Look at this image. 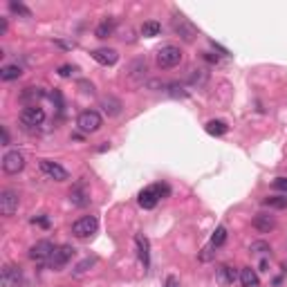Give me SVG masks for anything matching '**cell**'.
<instances>
[{"instance_id": "32", "label": "cell", "mask_w": 287, "mask_h": 287, "mask_svg": "<svg viewBox=\"0 0 287 287\" xmlns=\"http://www.w3.org/2000/svg\"><path fill=\"white\" fill-rule=\"evenodd\" d=\"M251 251H256V254H272V247L263 243V240H258V243H251Z\"/></svg>"}, {"instance_id": "26", "label": "cell", "mask_w": 287, "mask_h": 287, "mask_svg": "<svg viewBox=\"0 0 287 287\" xmlns=\"http://www.w3.org/2000/svg\"><path fill=\"white\" fill-rule=\"evenodd\" d=\"M112 32H115V20H103L94 34H97V38H108L112 36Z\"/></svg>"}, {"instance_id": "15", "label": "cell", "mask_w": 287, "mask_h": 287, "mask_svg": "<svg viewBox=\"0 0 287 287\" xmlns=\"http://www.w3.org/2000/svg\"><path fill=\"white\" fill-rule=\"evenodd\" d=\"M236 278H238V274H236V269H233V267L220 265V267L216 269V280H218V285L227 287V285H231Z\"/></svg>"}, {"instance_id": "23", "label": "cell", "mask_w": 287, "mask_h": 287, "mask_svg": "<svg viewBox=\"0 0 287 287\" xmlns=\"http://www.w3.org/2000/svg\"><path fill=\"white\" fill-rule=\"evenodd\" d=\"M20 74H22V70L18 65H5L3 70H0V79H3V81H16Z\"/></svg>"}, {"instance_id": "24", "label": "cell", "mask_w": 287, "mask_h": 287, "mask_svg": "<svg viewBox=\"0 0 287 287\" xmlns=\"http://www.w3.org/2000/svg\"><path fill=\"white\" fill-rule=\"evenodd\" d=\"M224 243H227V227H218L216 231H213V236H211V243L209 245L218 249V247H222Z\"/></svg>"}, {"instance_id": "37", "label": "cell", "mask_w": 287, "mask_h": 287, "mask_svg": "<svg viewBox=\"0 0 287 287\" xmlns=\"http://www.w3.org/2000/svg\"><path fill=\"white\" fill-rule=\"evenodd\" d=\"M79 88H81L86 94H94V86L90 81H79Z\"/></svg>"}, {"instance_id": "8", "label": "cell", "mask_w": 287, "mask_h": 287, "mask_svg": "<svg viewBox=\"0 0 287 287\" xmlns=\"http://www.w3.org/2000/svg\"><path fill=\"white\" fill-rule=\"evenodd\" d=\"M18 202H20V198L14 189H5L0 193V213L3 216H14L16 209H18Z\"/></svg>"}, {"instance_id": "40", "label": "cell", "mask_w": 287, "mask_h": 287, "mask_svg": "<svg viewBox=\"0 0 287 287\" xmlns=\"http://www.w3.org/2000/svg\"><path fill=\"white\" fill-rule=\"evenodd\" d=\"M0 133H3V146H7V144H9V133H7V128L0 126Z\"/></svg>"}, {"instance_id": "27", "label": "cell", "mask_w": 287, "mask_h": 287, "mask_svg": "<svg viewBox=\"0 0 287 287\" xmlns=\"http://www.w3.org/2000/svg\"><path fill=\"white\" fill-rule=\"evenodd\" d=\"M142 72H146V59H137L131 65V79L139 81V79H142Z\"/></svg>"}, {"instance_id": "20", "label": "cell", "mask_w": 287, "mask_h": 287, "mask_svg": "<svg viewBox=\"0 0 287 287\" xmlns=\"http://www.w3.org/2000/svg\"><path fill=\"white\" fill-rule=\"evenodd\" d=\"M240 283H243V287H258L260 278H258V274L251 267H243L240 269Z\"/></svg>"}, {"instance_id": "17", "label": "cell", "mask_w": 287, "mask_h": 287, "mask_svg": "<svg viewBox=\"0 0 287 287\" xmlns=\"http://www.w3.org/2000/svg\"><path fill=\"white\" fill-rule=\"evenodd\" d=\"M99 106L103 108V112H106L108 117H117V115L121 112V108H123L121 101L117 99V97H103V99H101V103H99Z\"/></svg>"}, {"instance_id": "2", "label": "cell", "mask_w": 287, "mask_h": 287, "mask_svg": "<svg viewBox=\"0 0 287 287\" xmlns=\"http://www.w3.org/2000/svg\"><path fill=\"white\" fill-rule=\"evenodd\" d=\"M179 61H182V52H179V47L175 45H164V47H160V52H157V65L168 70V67H175Z\"/></svg>"}, {"instance_id": "42", "label": "cell", "mask_w": 287, "mask_h": 287, "mask_svg": "<svg viewBox=\"0 0 287 287\" xmlns=\"http://www.w3.org/2000/svg\"><path fill=\"white\" fill-rule=\"evenodd\" d=\"M7 32V18H0V34Z\"/></svg>"}, {"instance_id": "18", "label": "cell", "mask_w": 287, "mask_h": 287, "mask_svg": "<svg viewBox=\"0 0 287 287\" xmlns=\"http://www.w3.org/2000/svg\"><path fill=\"white\" fill-rule=\"evenodd\" d=\"M204 131L213 135V137H222V135L229 133V126H227V121H222V119H211V121H206Z\"/></svg>"}, {"instance_id": "16", "label": "cell", "mask_w": 287, "mask_h": 287, "mask_svg": "<svg viewBox=\"0 0 287 287\" xmlns=\"http://www.w3.org/2000/svg\"><path fill=\"white\" fill-rule=\"evenodd\" d=\"M254 227H256L260 233H269L274 227H276V220H274V216H267V213H258V216L254 218Z\"/></svg>"}, {"instance_id": "36", "label": "cell", "mask_w": 287, "mask_h": 287, "mask_svg": "<svg viewBox=\"0 0 287 287\" xmlns=\"http://www.w3.org/2000/svg\"><path fill=\"white\" fill-rule=\"evenodd\" d=\"M157 193H160V198H168L171 195V189H168V184H155Z\"/></svg>"}, {"instance_id": "39", "label": "cell", "mask_w": 287, "mask_h": 287, "mask_svg": "<svg viewBox=\"0 0 287 287\" xmlns=\"http://www.w3.org/2000/svg\"><path fill=\"white\" fill-rule=\"evenodd\" d=\"M164 287H179V280H177L175 276H168L166 283H164Z\"/></svg>"}, {"instance_id": "5", "label": "cell", "mask_w": 287, "mask_h": 287, "mask_svg": "<svg viewBox=\"0 0 287 287\" xmlns=\"http://www.w3.org/2000/svg\"><path fill=\"white\" fill-rule=\"evenodd\" d=\"M74 256V249H72L70 245H61V247H54V251H52V256L47 258V265L49 269H61V267H65L67 265V260Z\"/></svg>"}, {"instance_id": "21", "label": "cell", "mask_w": 287, "mask_h": 287, "mask_svg": "<svg viewBox=\"0 0 287 287\" xmlns=\"http://www.w3.org/2000/svg\"><path fill=\"white\" fill-rule=\"evenodd\" d=\"M70 202L74 206H86L88 202H90V198H88V193H86V189L81 187V184H79V187H74L70 191Z\"/></svg>"}, {"instance_id": "19", "label": "cell", "mask_w": 287, "mask_h": 287, "mask_svg": "<svg viewBox=\"0 0 287 287\" xmlns=\"http://www.w3.org/2000/svg\"><path fill=\"white\" fill-rule=\"evenodd\" d=\"M43 97H45V92L41 88H25L20 92V101L22 103H27V106H36V101L43 99Z\"/></svg>"}, {"instance_id": "35", "label": "cell", "mask_w": 287, "mask_h": 287, "mask_svg": "<svg viewBox=\"0 0 287 287\" xmlns=\"http://www.w3.org/2000/svg\"><path fill=\"white\" fill-rule=\"evenodd\" d=\"M272 184H274V189H276V191H283V193H287V177H276Z\"/></svg>"}, {"instance_id": "9", "label": "cell", "mask_w": 287, "mask_h": 287, "mask_svg": "<svg viewBox=\"0 0 287 287\" xmlns=\"http://www.w3.org/2000/svg\"><path fill=\"white\" fill-rule=\"evenodd\" d=\"M0 283L3 287H22V272L18 265H5L0 274Z\"/></svg>"}, {"instance_id": "34", "label": "cell", "mask_w": 287, "mask_h": 287, "mask_svg": "<svg viewBox=\"0 0 287 287\" xmlns=\"http://www.w3.org/2000/svg\"><path fill=\"white\" fill-rule=\"evenodd\" d=\"M74 72H76V67H74V65H61V67H59V74L63 76V79L72 76V74H74Z\"/></svg>"}, {"instance_id": "30", "label": "cell", "mask_w": 287, "mask_h": 287, "mask_svg": "<svg viewBox=\"0 0 287 287\" xmlns=\"http://www.w3.org/2000/svg\"><path fill=\"white\" fill-rule=\"evenodd\" d=\"M94 263H97V258H86V260H81V263H79V265L74 267V276H81V274H86L88 269L94 265Z\"/></svg>"}, {"instance_id": "13", "label": "cell", "mask_w": 287, "mask_h": 287, "mask_svg": "<svg viewBox=\"0 0 287 287\" xmlns=\"http://www.w3.org/2000/svg\"><path fill=\"white\" fill-rule=\"evenodd\" d=\"M135 245H137V254H139V260H142L144 269L150 267V243L144 233H137L135 236Z\"/></svg>"}, {"instance_id": "11", "label": "cell", "mask_w": 287, "mask_h": 287, "mask_svg": "<svg viewBox=\"0 0 287 287\" xmlns=\"http://www.w3.org/2000/svg\"><path fill=\"white\" fill-rule=\"evenodd\" d=\"M52 251H54V245L49 243V240H38L36 245H32L30 258L36 263H47V258L52 256Z\"/></svg>"}, {"instance_id": "28", "label": "cell", "mask_w": 287, "mask_h": 287, "mask_svg": "<svg viewBox=\"0 0 287 287\" xmlns=\"http://www.w3.org/2000/svg\"><path fill=\"white\" fill-rule=\"evenodd\" d=\"M9 11H11V14H16V16H22V18H32V11L27 9L22 3H14V0H11V3H9Z\"/></svg>"}, {"instance_id": "41", "label": "cell", "mask_w": 287, "mask_h": 287, "mask_svg": "<svg viewBox=\"0 0 287 287\" xmlns=\"http://www.w3.org/2000/svg\"><path fill=\"white\" fill-rule=\"evenodd\" d=\"M204 59L209 61V63H218V56H213V54H209V52H204Z\"/></svg>"}, {"instance_id": "33", "label": "cell", "mask_w": 287, "mask_h": 287, "mask_svg": "<svg viewBox=\"0 0 287 287\" xmlns=\"http://www.w3.org/2000/svg\"><path fill=\"white\" fill-rule=\"evenodd\" d=\"M213 256H216V247L206 245L204 249H202V254H200V260H202V263H206V260H211Z\"/></svg>"}, {"instance_id": "25", "label": "cell", "mask_w": 287, "mask_h": 287, "mask_svg": "<svg viewBox=\"0 0 287 287\" xmlns=\"http://www.w3.org/2000/svg\"><path fill=\"white\" fill-rule=\"evenodd\" d=\"M189 81H191V86H204V83L209 81V72L202 70V67H200V70H193V72H191Z\"/></svg>"}, {"instance_id": "7", "label": "cell", "mask_w": 287, "mask_h": 287, "mask_svg": "<svg viewBox=\"0 0 287 287\" xmlns=\"http://www.w3.org/2000/svg\"><path fill=\"white\" fill-rule=\"evenodd\" d=\"M20 121H22V126H27V128L41 126L45 121V110L41 106H25L20 112Z\"/></svg>"}, {"instance_id": "38", "label": "cell", "mask_w": 287, "mask_h": 287, "mask_svg": "<svg viewBox=\"0 0 287 287\" xmlns=\"http://www.w3.org/2000/svg\"><path fill=\"white\" fill-rule=\"evenodd\" d=\"M32 222H34V224H41L43 229H47V227H49V220H47V218H45V216H38V218H34Z\"/></svg>"}, {"instance_id": "3", "label": "cell", "mask_w": 287, "mask_h": 287, "mask_svg": "<svg viewBox=\"0 0 287 287\" xmlns=\"http://www.w3.org/2000/svg\"><path fill=\"white\" fill-rule=\"evenodd\" d=\"M97 229H99V220L94 216H83L72 224V233L76 238H90L92 233H97Z\"/></svg>"}, {"instance_id": "4", "label": "cell", "mask_w": 287, "mask_h": 287, "mask_svg": "<svg viewBox=\"0 0 287 287\" xmlns=\"http://www.w3.org/2000/svg\"><path fill=\"white\" fill-rule=\"evenodd\" d=\"M76 126L81 133H97L101 128V115L97 110H83L76 119Z\"/></svg>"}, {"instance_id": "22", "label": "cell", "mask_w": 287, "mask_h": 287, "mask_svg": "<svg viewBox=\"0 0 287 287\" xmlns=\"http://www.w3.org/2000/svg\"><path fill=\"white\" fill-rule=\"evenodd\" d=\"M160 32H162V22H157V20H146L142 25V36H146V38L160 36Z\"/></svg>"}, {"instance_id": "6", "label": "cell", "mask_w": 287, "mask_h": 287, "mask_svg": "<svg viewBox=\"0 0 287 287\" xmlns=\"http://www.w3.org/2000/svg\"><path fill=\"white\" fill-rule=\"evenodd\" d=\"M22 168H25V155H22L20 150H9V153H5V157H3V171L5 173L16 175Z\"/></svg>"}, {"instance_id": "31", "label": "cell", "mask_w": 287, "mask_h": 287, "mask_svg": "<svg viewBox=\"0 0 287 287\" xmlns=\"http://www.w3.org/2000/svg\"><path fill=\"white\" fill-rule=\"evenodd\" d=\"M166 90L173 94V97H187V94H189L187 90H184L182 86H179V83H168V86H166Z\"/></svg>"}, {"instance_id": "29", "label": "cell", "mask_w": 287, "mask_h": 287, "mask_svg": "<svg viewBox=\"0 0 287 287\" xmlns=\"http://www.w3.org/2000/svg\"><path fill=\"white\" fill-rule=\"evenodd\" d=\"M263 204L272 206V209H285L287 206V195H283V198H265L263 200Z\"/></svg>"}, {"instance_id": "10", "label": "cell", "mask_w": 287, "mask_h": 287, "mask_svg": "<svg viewBox=\"0 0 287 287\" xmlns=\"http://www.w3.org/2000/svg\"><path fill=\"white\" fill-rule=\"evenodd\" d=\"M41 171L47 175L49 179H54V182H65L67 179V171L61 164H56V162H52V160H41Z\"/></svg>"}, {"instance_id": "1", "label": "cell", "mask_w": 287, "mask_h": 287, "mask_svg": "<svg viewBox=\"0 0 287 287\" xmlns=\"http://www.w3.org/2000/svg\"><path fill=\"white\" fill-rule=\"evenodd\" d=\"M173 32H175L184 43H193L195 38H198V27H195L184 14L173 16Z\"/></svg>"}, {"instance_id": "12", "label": "cell", "mask_w": 287, "mask_h": 287, "mask_svg": "<svg viewBox=\"0 0 287 287\" xmlns=\"http://www.w3.org/2000/svg\"><path fill=\"white\" fill-rule=\"evenodd\" d=\"M90 56H92L99 65H115L117 61H119V54L112 47H99V49H94V52H90Z\"/></svg>"}, {"instance_id": "14", "label": "cell", "mask_w": 287, "mask_h": 287, "mask_svg": "<svg viewBox=\"0 0 287 287\" xmlns=\"http://www.w3.org/2000/svg\"><path fill=\"white\" fill-rule=\"evenodd\" d=\"M160 200L162 198H160V193H157L155 184H153V187H148V189H144L142 193H139V198H137V202H139V206H142V209H155Z\"/></svg>"}]
</instances>
